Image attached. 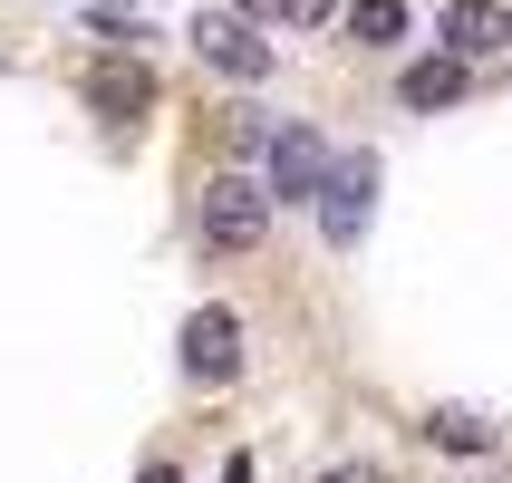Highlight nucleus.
Masks as SVG:
<instances>
[{"label":"nucleus","mask_w":512,"mask_h":483,"mask_svg":"<svg viewBox=\"0 0 512 483\" xmlns=\"http://www.w3.org/2000/svg\"><path fill=\"white\" fill-rule=\"evenodd\" d=\"M87 97H97V116H107V126H136V107H155V78H145V68H97V78H87Z\"/></svg>","instance_id":"6e6552de"},{"label":"nucleus","mask_w":512,"mask_h":483,"mask_svg":"<svg viewBox=\"0 0 512 483\" xmlns=\"http://www.w3.org/2000/svg\"><path fill=\"white\" fill-rule=\"evenodd\" d=\"M194 49H203V68H223V78H242V87H261V78H271V58H281L252 20H232V10H203V20H194Z\"/></svg>","instance_id":"39448f33"},{"label":"nucleus","mask_w":512,"mask_h":483,"mask_svg":"<svg viewBox=\"0 0 512 483\" xmlns=\"http://www.w3.org/2000/svg\"><path fill=\"white\" fill-rule=\"evenodd\" d=\"M329 165H339V155H329L310 126H281V136H271V155H261V184H271V203H319Z\"/></svg>","instance_id":"20e7f679"},{"label":"nucleus","mask_w":512,"mask_h":483,"mask_svg":"<svg viewBox=\"0 0 512 483\" xmlns=\"http://www.w3.org/2000/svg\"><path fill=\"white\" fill-rule=\"evenodd\" d=\"M464 97V58H426V68H406V107H445Z\"/></svg>","instance_id":"9d476101"},{"label":"nucleus","mask_w":512,"mask_h":483,"mask_svg":"<svg viewBox=\"0 0 512 483\" xmlns=\"http://www.w3.org/2000/svg\"><path fill=\"white\" fill-rule=\"evenodd\" d=\"M435 445V455H503V416H493V406H426V426H416Z\"/></svg>","instance_id":"423d86ee"},{"label":"nucleus","mask_w":512,"mask_h":483,"mask_svg":"<svg viewBox=\"0 0 512 483\" xmlns=\"http://www.w3.org/2000/svg\"><path fill=\"white\" fill-rule=\"evenodd\" d=\"M474 483H493V474H474Z\"/></svg>","instance_id":"2eb2a0df"},{"label":"nucleus","mask_w":512,"mask_h":483,"mask_svg":"<svg viewBox=\"0 0 512 483\" xmlns=\"http://www.w3.org/2000/svg\"><path fill=\"white\" fill-rule=\"evenodd\" d=\"M261 232H271V184L261 174H203V194H194L203 252H261Z\"/></svg>","instance_id":"f257e3e1"},{"label":"nucleus","mask_w":512,"mask_h":483,"mask_svg":"<svg viewBox=\"0 0 512 483\" xmlns=\"http://www.w3.org/2000/svg\"><path fill=\"white\" fill-rule=\"evenodd\" d=\"M174 348H184V377H194V387H232V377H242V319H232L223 300H203Z\"/></svg>","instance_id":"7ed1b4c3"},{"label":"nucleus","mask_w":512,"mask_h":483,"mask_svg":"<svg viewBox=\"0 0 512 483\" xmlns=\"http://www.w3.org/2000/svg\"><path fill=\"white\" fill-rule=\"evenodd\" d=\"M310 483H387V464H377V455H339V464H319Z\"/></svg>","instance_id":"9b49d317"},{"label":"nucleus","mask_w":512,"mask_h":483,"mask_svg":"<svg viewBox=\"0 0 512 483\" xmlns=\"http://www.w3.org/2000/svg\"><path fill=\"white\" fill-rule=\"evenodd\" d=\"M512 39V0H445V49L455 58H493Z\"/></svg>","instance_id":"0eeeda50"},{"label":"nucleus","mask_w":512,"mask_h":483,"mask_svg":"<svg viewBox=\"0 0 512 483\" xmlns=\"http://www.w3.org/2000/svg\"><path fill=\"white\" fill-rule=\"evenodd\" d=\"M406 20H416V0H348V29H358V49H397Z\"/></svg>","instance_id":"1a4fd4ad"},{"label":"nucleus","mask_w":512,"mask_h":483,"mask_svg":"<svg viewBox=\"0 0 512 483\" xmlns=\"http://www.w3.org/2000/svg\"><path fill=\"white\" fill-rule=\"evenodd\" d=\"M242 20H281V0H242Z\"/></svg>","instance_id":"ddd939ff"},{"label":"nucleus","mask_w":512,"mask_h":483,"mask_svg":"<svg viewBox=\"0 0 512 483\" xmlns=\"http://www.w3.org/2000/svg\"><path fill=\"white\" fill-rule=\"evenodd\" d=\"M339 10H348V0H281V20H290V29H329Z\"/></svg>","instance_id":"f8f14e48"},{"label":"nucleus","mask_w":512,"mask_h":483,"mask_svg":"<svg viewBox=\"0 0 512 483\" xmlns=\"http://www.w3.org/2000/svg\"><path fill=\"white\" fill-rule=\"evenodd\" d=\"M136 483H184V474H174V464H145V474Z\"/></svg>","instance_id":"4468645a"},{"label":"nucleus","mask_w":512,"mask_h":483,"mask_svg":"<svg viewBox=\"0 0 512 483\" xmlns=\"http://www.w3.org/2000/svg\"><path fill=\"white\" fill-rule=\"evenodd\" d=\"M368 223H377V155L358 145V155H339L329 184H319V232H329V252H358Z\"/></svg>","instance_id":"f03ea898"}]
</instances>
